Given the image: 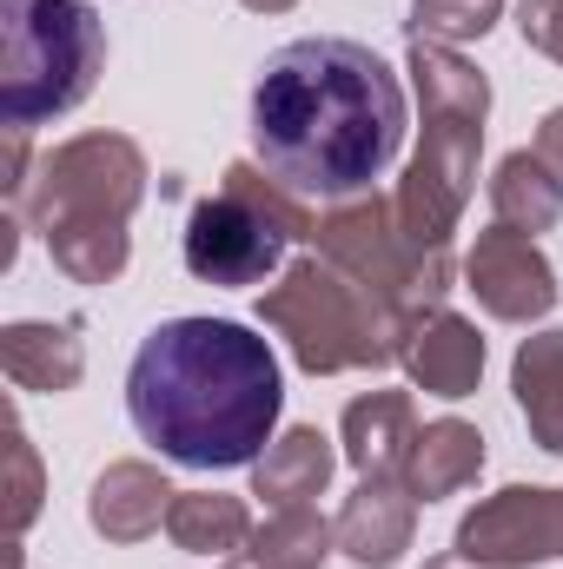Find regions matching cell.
<instances>
[{"label":"cell","instance_id":"e0dca14e","mask_svg":"<svg viewBox=\"0 0 563 569\" xmlns=\"http://www.w3.org/2000/svg\"><path fill=\"white\" fill-rule=\"evenodd\" d=\"M477 470H484V437H477V425H464V418H437V425H424L418 443H412L405 490H412L418 503H437V497L471 490Z\"/></svg>","mask_w":563,"mask_h":569},{"label":"cell","instance_id":"2e32d148","mask_svg":"<svg viewBox=\"0 0 563 569\" xmlns=\"http://www.w3.org/2000/svg\"><path fill=\"white\" fill-rule=\"evenodd\" d=\"M332 470H338L332 437L312 430V425H298V430H285V437H273L266 457L253 463V497H266L273 510H298V503L325 497Z\"/></svg>","mask_w":563,"mask_h":569},{"label":"cell","instance_id":"4fadbf2b","mask_svg":"<svg viewBox=\"0 0 563 569\" xmlns=\"http://www.w3.org/2000/svg\"><path fill=\"white\" fill-rule=\"evenodd\" d=\"M0 371L13 391H40L60 398L87 378V345H80V318H20L0 331Z\"/></svg>","mask_w":563,"mask_h":569},{"label":"cell","instance_id":"ffe728a7","mask_svg":"<svg viewBox=\"0 0 563 569\" xmlns=\"http://www.w3.org/2000/svg\"><path fill=\"white\" fill-rule=\"evenodd\" d=\"M491 212H497V226L537 239V232H551L563 219V186L551 179V166L537 152H511L491 172Z\"/></svg>","mask_w":563,"mask_h":569},{"label":"cell","instance_id":"484cf974","mask_svg":"<svg viewBox=\"0 0 563 569\" xmlns=\"http://www.w3.org/2000/svg\"><path fill=\"white\" fill-rule=\"evenodd\" d=\"M239 7H253V13H285V7H298V0H239Z\"/></svg>","mask_w":563,"mask_h":569},{"label":"cell","instance_id":"d4e9b609","mask_svg":"<svg viewBox=\"0 0 563 569\" xmlns=\"http://www.w3.org/2000/svg\"><path fill=\"white\" fill-rule=\"evenodd\" d=\"M544 166H551V179L563 186V107L557 113H544V127H537V146H531Z\"/></svg>","mask_w":563,"mask_h":569},{"label":"cell","instance_id":"83f0119b","mask_svg":"<svg viewBox=\"0 0 563 569\" xmlns=\"http://www.w3.org/2000/svg\"><path fill=\"white\" fill-rule=\"evenodd\" d=\"M226 569H246V563H239V557H226Z\"/></svg>","mask_w":563,"mask_h":569},{"label":"cell","instance_id":"44dd1931","mask_svg":"<svg viewBox=\"0 0 563 569\" xmlns=\"http://www.w3.org/2000/svg\"><path fill=\"white\" fill-rule=\"evenodd\" d=\"M332 550H338V530L312 503H298V510H273L253 530V543L239 550V563L246 569H325Z\"/></svg>","mask_w":563,"mask_h":569},{"label":"cell","instance_id":"8fae6325","mask_svg":"<svg viewBox=\"0 0 563 569\" xmlns=\"http://www.w3.org/2000/svg\"><path fill=\"white\" fill-rule=\"evenodd\" d=\"M398 365L412 371V385H418L424 398L457 405V398H471L477 378H484V338H477L471 318L431 305V311H418V318L405 325V351H398Z\"/></svg>","mask_w":563,"mask_h":569},{"label":"cell","instance_id":"d6986e66","mask_svg":"<svg viewBox=\"0 0 563 569\" xmlns=\"http://www.w3.org/2000/svg\"><path fill=\"white\" fill-rule=\"evenodd\" d=\"M253 510L246 497H226V490H179L172 497V517H166V537L186 550V557H239L253 543Z\"/></svg>","mask_w":563,"mask_h":569},{"label":"cell","instance_id":"52a82bcc","mask_svg":"<svg viewBox=\"0 0 563 569\" xmlns=\"http://www.w3.org/2000/svg\"><path fill=\"white\" fill-rule=\"evenodd\" d=\"M312 226L318 219L285 192L266 166L239 159V166H226L219 192H206L192 206L179 252H186V272L199 284L239 291V284L273 279L285 266V252H292V239H312Z\"/></svg>","mask_w":563,"mask_h":569},{"label":"cell","instance_id":"5bb4252c","mask_svg":"<svg viewBox=\"0 0 563 569\" xmlns=\"http://www.w3.org/2000/svg\"><path fill=\"white\" fill-rule=\"evenodd\" d=\"M172 483L159 463H140V457H120L93 477V497H87V523L107 537V543H146L166 517H172Z\"/></svg>","mask_w":563,"mask_h":569},{"label":"cell","instance_id":"9a60e30c","mask_svg":"<svg viewBox=\"0 0 563 569\" xmlns=\"http://www.w3.org/2000/svg\"><path fill=\"white\" fill-rule=\"evenodd\" d=\"M338 443H345V463L358 477H405L412 463V443H418V411L405 391H365L345 405V425H338Z\"/></svg>","mask_w":563,"mask_h":569},{"label":"cell","instance_id":"8992f818","mask_svg":"<svg viewBox=\"0 0 563 569\" xmlns=\"http://www.w3.org/2000/svg\"><path fill=\"white\" fill-rule=\"evenodd\" d=\"M107 67V27L87 0H0V113L40 127L73 113Z\"/></svg>","mask_w":563,"mask_h":569},{"label":"cell","instance_id":"30bf717a","mask_svg":"<svg viewBox=\"0 0 563 569\" xmlns=\"http://www.w3.org/2000/svg\"><path fill=\"white\" fill-rule=\"evenodd\" d=\"M464 284L504 325H537V318L557 311V272H551V259L537 252V239H524L511 226L477 232V246L464 252Z\"/></svg>","mask_w":563,"mask_h":569},{"label":"cell","instance_id":"277c9868","mask_svg":"<svg viewBox=\"0 0 563 569\" xmlns=\"http://www.w3.org/2000/svg\"><path fill=\"white\" fill-rule=\"evenodd\" d=\"M405 73H412V93L424 107V140L405 166V179H398V192H392V206H398V226L418 246L451 252V232H457V219L471 206V186H477L491 80L451 47H412Z\"/></svg>","mask_w":563,"mask_h":569},{"label":"cell","instance_id":"4316f807","mask_svg":"<svg viewBox=\"0 0 563 569\" xmlns=\"http://www.w3.org/2000/svg\"><path fill=\"white\" fill-rule=\"evenodd\" d=\"M424 569H477V563H464V557L451 550V557H431V563H424Z\"/></svg>","mask_w":563,"mask_h":569},{"label":"cell","instance_id":"7a4b0ae2","mask_svg":"<svg viewBox=\"0 0 563 569\" xmlns=\"http://www.w3.org/2000/svg\"><path fill=\"white\" fill-rule=\"evenodd\" d=\"M134 430L186 470L259 463L285 411L273 345L233 318H166L127 371Z\"/></svg>","mask_w":563,"mask_h":569},{"label":"cell","instance_id":"ac0fdd59","mask_svg":"<svg viewBox=\"0 0 563 569\" xmlns=\"http://www.w3.org/2000/svg\"><path fill=\"white\" fill-rule=\"evenodd\" d=\"M511 391H517V411H524L531 437L551 457H563V331H537V338L517 345Z\"/></svg>","mask_w":563,"mask_h":569},{"label":"cell","instance_id":"5b68a950","mask_svg":"<svg viewBox=\"0 0 563 569\" xmlns=\"http://www.w3.org/2000/svg\"><path fill=\"white\" fill-rule=\"evenodd\" d=\"M259 325L279 331L298 371L338 378V371H385L405 351V318H392L372 291L345 279L325 259L285 266L279 284L259 291Z\"/></svg>","mask_w":563,"mask_h":569},{"label":"cell","instance_id":"ba28073f","mask_svg":"<svg viewBox=\"0 0 563 569\" xmlns=\"http://www.w3.org/2000/svg\"><path fill=\"white\" fill-rule=\"evenodd\" d=\"M312 246L325 266H338L358 291H372L392 318H418L431 305H444V291L457 279L451 252H431L418 246L405 226H398V206L365 192V199H345V206H325L318 226H312Z\"/></svg>","mask_w":563,"mask_h":569},{"label":"cell","instance_id":"cb8c5ba5","mask_svg":"<svg viewBox=\"0 0 563 569\" xmlns=\"http://www.w3.org/2000/svg\"><path fill=\"white\" fill-rule=\"evenodd\" d=\"M517 33H524V47L551 53L563 67V0H524L517 7Z\"/></svg>","mask_w":563,"mask_h":569},{"label":"cell","instance_id":"3957f363","mask_svg":"<svg viewBox=\"0 0 563 569\" xmlns=\"http://www.w3.org/2000/svg\"><path fill=\"white\" fill-rule=\"evenodd\" d=\"M146 199V152L127 133H73L27 179L13 219H27L47 259L73 284H113L134 259V212Z\"/></svg>","mask_w":563,"mask_h":569},{"label":"cell","instance_id":"9c48e42d","mask_svg":"<svg viewBox=\"0 0 563 569\" xmlns=\"http://www.w3.org/2000/svg\"><path fill=\"white\" fill-rule=\"evenodd\" d=\"M457 557L477 569H537L563 557V490L511 483L457 523Z\"/></svg>","mask_w":563,"mask_h":569},{"label":"cell","instance_id":"603a6c76","mask_svg":"<svg viewBox=\"0 0 563 569\" xmlns=\"http://www.w3.org/2000/svg\"><path fill=\"white\" fill-rule=\"evenodd\" d=\"M33 517H40V457H33L20 418H7V537L20 543Z\"/></svg>","mask_w":563,"mask_h":569},{"label":"cell","instance_id":"6da1fadb","mask_svg":"<svg viewBox=\"0 0 563 569\" xmlns=\"http://www.w3.org/2000/svg\"><path fill=\"white\" fill-rule=\"evenodd\" d=\"M405 146V87L398 73L345 33H312L279 47L253 87V152L292 199L345 206Z\"/></svg>","mask_w":563,"mask_h":569},{"label":"cell","instance_id":"7402d4cb","mask_svg":"<svg viewBox=\"0 0 563 569\" xmlns=\"http://www.w3.org/2000/svg\"><path fill=\"white\" fill-rule=\"evenodd\" d=\"M504 0H412V47H464V40H484L497 27Z\"/></svg>","mask_w":563,"mask_h":569},{"label":"cell","instance_id":"7c38bea8","mask_svg":"<svg viewBox=\"0 0 563 569\" xmlns=\"http://www.w3.org/2000/svg\"><path fill=\"white\" fill-rule=\"evenodd\" d=\"M338 550L358 569H392L412 550L418 530V497L405 490V477H358V490L338 510Z\"/></svg>","mask_w":563,"mask_h":569}]
</instances>
